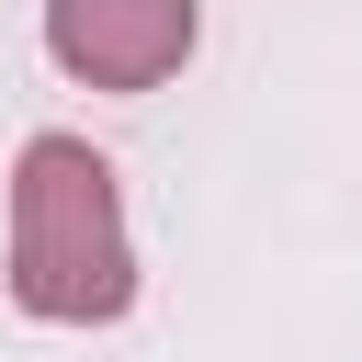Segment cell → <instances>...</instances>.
<instances>
[{"label":"cell","mask_w":362,"mask_h":362,"mask_svg":"<svg viewBox=\"0 0 362 362\" xmlns=\"http://www.w3.org/2000/svg\"><path fill=\"white\" fill-rule=\"evenodd\" d=\"M11 305L45 328H113L136 305V238L90 136H23L11 158Z\"/></svg>","instance_id":"1"},{"label":"cell","mask_w":362,"mask_h":362,"mask_svg":"<svg viewBox=\"0 0 362 362\" xmlns=\"http://www.w3.org/2000/svg\"><path fill=\"white\" fill-rule=\"evenodd\" d=\"M192 0H45V57L79 90H158L192 57Z\"/></svg>","instance_id":"2"}]
</instances>
